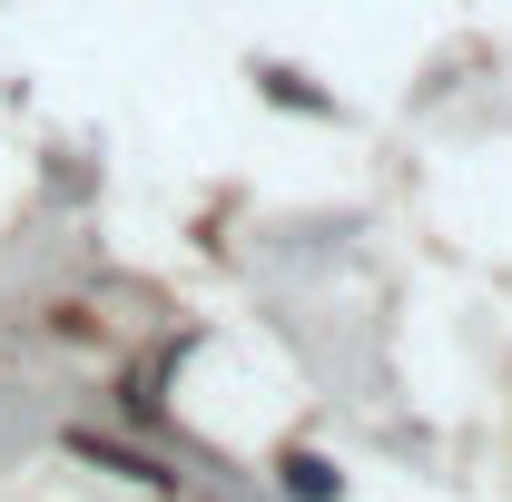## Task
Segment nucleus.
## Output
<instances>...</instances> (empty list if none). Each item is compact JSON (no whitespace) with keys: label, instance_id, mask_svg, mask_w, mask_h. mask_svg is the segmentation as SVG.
<instances>
[{"label":"nucleus","instance_id":"obj_1","mask_svg":"<svg viewBox=\"0 0 512 502\" xmlns=\"http://www.w3.org/2000/svg\"><path fill=\"white\" fill-rule=\"evenodd\" d=\"M286 493L296 502H335V463H325V453H286Z\"/></svg>","mask_w":512,"mask_h":502},{"label":"nucleus","instance_id":"obj_2","mask_svg":"<svg viewBox=\"0 0 512 502\" xmlns=\"http://www.w3.org/2000/svg\"><path fill=\"white\" fill-rule=\"evenodd\" d=\"M266 99H286V109H316V89H306L296 69H266Z\"/></svg>","mask_w":512,"mask_h":502}]
</instances>
